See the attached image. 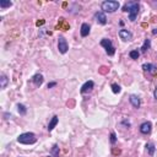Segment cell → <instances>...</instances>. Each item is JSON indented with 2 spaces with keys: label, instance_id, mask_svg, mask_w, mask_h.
Returning <instances> with one entry per match:
<instances>
[{
  "label": "cell",
  "instance_id": "obj_21",
  "mask_svg": "<svg viewBox=\"0 0 157 157\" xmlns=\"http://www.w3.org/2000/svg\"><path fill=\"white\" fill-rule=\"evenodd\" d=\"M52 155H53V157H59V147H58V145H54L53 149H52Z\"/></svg>",
  "mask_w": 157,
  "mask_h": 157
},
{
  "label": "cell",
  "instance_id": "obj_25",
  "mask_svg": "<svg viewBox=\"0 0 157 157\" xmlns=\"http://www.w3.org/2000/svg\"><path fill=\"white\" fill-rule=\"evenodd\" d=\"M154 97L157 100V86H156V89H155V91H154Z\"/></svg>",
  "mask_w": 157,
  "mask_h": 157
},
{
  "label": "cell",
  "instance_id": "obj_4",
  "mask_svg": "<svg viewBox=\"0 0 157 157\" xmlns=\"http://www.w3.org/2000/svg\"><path fill=\"white\" fill-rule=\"evenodd\" d=\"M101 45H102L104 49H106V52H107V54H108V55H114V53H115V48L113 47L112 40H110V39H108V38H103V39L101 40Z\"/></svg>",
  "mask_w": 157,
  "mask_h": 157
},
{
  "label": "cell",
  "instance_id": "obj_12",
  "mask_svg": "<svg viewBox=\"0 0 157 157\" xmlns=\"http://www.w3.org/2000/svg\"><path fill=\"white\" fill-rule=\"evenodd\" d=\"M43 75L42 74H36V75H34V76L32 77V82L34 84V85H36V87H39L40 85H42L43 84Z\"/></svg>",
  "mask_w": 157,
  "mask_h": 157
},
{
  "label": "cell",
  "instance_id": "obj_16",
  "mask_svg": "<svg viewBox=\"0 0 157 157\" xmlns=\"http://www.w3.org/2000/svg\"><path fill=\"white\" fill-rule=\"evenodd\" d=\"M151 47V40L150 39H145L144 43H142V47H141V52L142 53H146V52L150 49Z\"/></svg>",
  "mask_w": 157,
  "mask_h": 157
},
{
  "label": "cell",
  "instance_id": "obj_18",
  "mask_svg": "<svg viewBox=\"0 0 157 157\" xmlns=\"http://www.w3.org/2000/svg\"><path fill=\"white\" fill-rule=\"evenodd\" d=\"M17 110H19V113H20L21 115H25V114L27 113V108L24 106V104H21V103L17 104Z\"/></svg>",
  "mask_w": 157,
  "mask_h": 157
},
{
  "label": "cell",
  "instance_id": "obj_2",
  "mask_svg": "<svg viewBox=\"0 0 157 157\" xmlns=\"http://www.w3.org/2000/svg\"><path fill=\"white\" fill-rule=\"evenodd\" d=\"M101 8L103 10V13H114L120 8L119 1H115V0H106L103 1Z\"/></svg>",
  "mask_w": 157,
  "mask_h": 157
},
{
  "label": "cell",
  "instance_id": "obj_6",
  "mask_svg": "<svg viewBox=\"0 0 157 157\" xmlns=\"http://www.w3.org/2000/svg\"><path fill=\"white\" fill-rule=\"evenodd\" d=\"M119 37L121 40H124V42H129V40L133 39V33L130 31L125 30V28H123V30L119 31Z\"/></svg>",
  "mask_w": 157,
  "mask_h": 157
},
{
  "label": "cell",
  "instance_id": "obj_8",
  "mask_svg": "<svg viewBox=\"0 0 157 157\" xmlns=\"http://www.w3.org/2000/svg\"><path fill=\"white\" fill-rule=\"evenodd\" d=\"M95 19L100 25H106L107 24V17H106V14H104L103 11H97V13L95 14Z\"/></svg>",
  "mask_w": 157,
  "mask_h": 157
},
{
  "label": "cell",
  "instance_id": "obj_13",
  "mask_svg": "<svg viewBox=\"0 0 157 157\" xmlns=\"http://www.w3.org/2000/svg\"><path fill=\"white\" fill-rule=\"evenodd\" d=\"M58 121H59V118H58L57 115H54V117L50 119L49 124H48V131H52V130L54 129V128L57 126V124H58Z\"/></svg>",
  "mask_w": 157,
  "mask_h": 157
},
{
  "label": "cell",
  "instance_id": "obj_15",
  "mask_svg": "<svg viewBox=\"0 0 157 157\" xmlns=\"http://www.w3.org/2000/svg\"><path fill=\"white\" fill-rule=\"evenodd\" d=\"M8 84H9V79H8L6 75H4V74H3L1 76H0V87H1V90L6 89Z\"/></svg>",
  "mask_w": 157,
  "mask_h": 157
},
{
  "label": "cell",
  "instance_id": "obj_26",
  "mask_svg": "<svg viewBox=\"0 0 157 157\" xmlns=\"http://www.w3.org/2000/svg\"><path fill=\"white\" fill-rule=\"evenodd\" d=\"M152 34H157V28H155V30L152 31Z\"/></svg>",
  "mask_w": 157,
  "mask_h": 157
},
{
  "label": "cell",
  "instance_id": "obj_3",
  "mask_svg": "<svg viewBox=\"0 0 157 157\" xmlns=\"http://www.w3.org/2000/svg\"><path fill=\"white\" fill-rule=\"evenodd\" d=\"M17 141L20 144H24V145H32L37 141V137L33 133H24V134H21V135H19Z\"/></svg>",
  "mask_w": 157,
  "mask_h": 157
},
{
  "label": "cell",
  "instance_id": "obj_19",
  "mask_svg": "<svg viewBox=\"0 0 157 157\" xmlns=\"http://www.w3.org/2000/svg\"><path fill=\"white\" fill-rule=\"evenodd\" d=\"M129 57L131 58V59L136 60V59H139V57H140V53H139L137 50H131L130 53H129Z\"/></svg>",
  "mask_w": 157,
  "mask_h": 157
},
{
  "label": "cell",
  "instance_id": "obj_11",
  "mask_svg": "<svg viewBox=\"0 0 157 157\" xmlns=\"http://www.w3.org/2000/svg\"><path fill=\"white\" fill-rule=\"evenodd\" d=\"M90 30H91V27L89 24H82L81 25V30H80V34H81V37H87L90 34Z\"/></svg>",
  "mask_w": 157,
  "mask_h": 157
},
{
  "label": "cell",
  "instance_id": "obj_24",
  "mask_svg": "<svg viewBox=\"0 0 157 157\" xmlns=\"http://www.w3.org/2000/svg\"><path fill=\"white\" fill-rule=\"evenodd\" d=\"M54 86H57V82H49L48 84V89H52V87H54Z\"/></svg>",
  "mask_w": 157,
  "mask_h": 157
},
{
  "label": "cell",
  "instance_id": "obj_20",
  "mask_svg": "<svg viewBox=\"0 0 157 157\" xmlns=\"http://www.w3.org/2000/svg\"><path fill=\"white\" fill-rule=\"evenodd\" d=\"M146 147H147V150H149V155L152 157L154 154H155V146H154L152 144H147V145H146Z\"/></svg>",
  "mask_w": 157,
  "mask_h": 157
},
{
  "label": "cell",
  "instance_id": "obj_22",
  "mask_svg": "<svg viewBox=\"0 0 157 157\" xmlns=\"http://www.w3.org/2000/svg\"><path fill=\"white\" fill-rule=\"evenodd\" d=\"M112 91H113V94H119V92L121 91V89L118 84H112Z\"/></svg>",
  "mask_w": 157,
  "mask_h": 157
},
{
  "label": "cell",
  "instance_id": "obj_23",
  "mask_svg": "<svg viewBox=\"0 0 157 157\" xmlns=\"http://www.w3.org/2000/svg\"><path fill=\"white\" fill-rule=\"evenodd\" d=\"M115 141H117V135H115V133H110V142L115 144Z\"/></svg>",
  "mask_w": 157,
  "mask_h": 157
},
{
  "label": "cell",
  "instance_id": "obj_14",
  "mask_svg": "<svg viewBox=\"0 0 157 157\" xmlns=\"http://www.w3.org/2000/svg\"><path fill=\"white\" fill-rule=\"evenodd\" d=\"M142 69L145 71H147V73H154L156 71V65H154V64H151V63H146V64H144L142 65Z\"/></svg>",
  "mask_w": 157,
  "mask_h": 157
},
{
  "label": "cell",
  "instance_id": "obj_9",
  "mask_svg": "<svg viewBox=\"0 0 157 157\" xmlns=\"http://www.w3.org/2000/svg\"><path fill=\"white\" fill-rule=\"evenodd\" d=\"M129 101H130V103H131V106L134 107V108H140V106H141V101H140V97L139 96H136V95H130V97H129Z\"/></svg>",
  "mask_w": 157,
  "mask_h": 157
},
{
  "label": "cell",
  "instance_id": "obj_10",
  "mask_svg": "<svg viewBox=\"0 0 157 157\" xmlns=\"http://www.w3.org/2000/svg\"><path fill=\"white\" fill-rule=\"evenodd\" d=\"M151 130H152V124L150 123V121H145V123H142L140 125V131L141 134H145V135H147V134L151 133Z\"/></svg>",
  "mask_w": 157,
  "mask_h": 157
},
{
  "label": "cell",
  "instance_id": "obj_5",
  "mask_svg": "<svg viewBox=\"0 0 157 157\" xmlns=\"http://www.w3.org/2000/svg\"><path fill=\"white\" fill-rule=\"evenodd\" d=\"M58 49H59V52L61 54L68 53V50H69V44L66 42V39L63 36H60L59 38H58Z\"/></svg>",
  "mask_w": 157,
  "mask_h": 157
},
{
  "label": "cell",
  "instance_id": "obj_17",
  "mask_svg": "<svg viewBox=\"0 0 157 157\" xmlns=\"http://www.w3.org/2000/svg\"><path fill=\"white\" fill-rule=\"evenodd\" d=\"M13 3L9 1V0H0V8L1 9H6V8H10Z\"/></svg>",
  "mask_w": 157,
  "mask_h": 157
},
{
  "label": "cell",
  "instance_id": "obj_7",
  "mask_svg": "<svg viewBox=\"0 0 157 157\" xmlns=\"http://www.w3.org/2000/svg\"><path fill=\"white\" fill-rule=\"evenodd\" d=\"M94 86H95V84H94V81H86V82L81 86V90H80V92L81 94H87V92H91L92 90H94Z\"/></svg>",
  "mask_w": 157,
  "mask_h": 157
},
{
  "label": "cell",
  "instance_id": "obj_1",
  "mask_svg": "<svg viewBox=\"0 0 157 157\" xmlns=\"http://www.w3.org/2000/svg\"><path fill=\"white\" fill-rule=\"evenodd\" d=\"M139 10H140V5H139L137 1H128V3H125L124 8H123V11L129 13V20L131 22L136 20V17L139 15Z\"/></svg>",
  "mask_w": 157,
  "mask_h": 157
}]
</instances>
